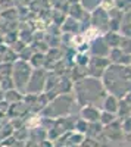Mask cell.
Here are the masks:
<instances>
[{
	"instance_id": "6da1fadb",
	"label": "cell",
	"mask_w": 131,
	"mask_h": 147,
	"mask_svg": "<svg viewBox=\"0 0 131 147\" xmlns=\"http://www.w3.org/2000/svg\"><path fill=\"white\" fill-rule=\"evenodd\" d=\"M72 94L77 100V105L84 107V106H96L100 107L102 102L108 93H106L102 80L97 78H90L86 77L84 80H80L74 82Z\"/></svg>"
},
{
	"instance_id": "7a4b0ae2",
	"label": "cell",
	"mask_w": 131,
	"mask_h": 147,
	"mask_svg": "<svg viewBox=\"0 0 131 147\" xmlns=\"http://www.w3.org/2000/svg\"><path fill=\"white\" fill-rule=\"evenodd\" d=\"M102 84L108 94L122 99L131 93V68L109 65L102 77Z\"/></svg>"
},
{
	"instance_id": "3957f363",
	"label": "cell",
	"mask_w": 131,
	"mask_h": 147,
	"mask_svg": "<svg viewBox=\"0 0 131 147\" xmlns=\"http://www.w3.org/2000/svg\"><path fill=\"white\" fill-rule=\"evenodd\" d=\"M74 106L77 105V100L72 93H68V94H61L55 97L53 100H50L47 103V106L43 109V115L46 116H62L66 115L72 110Z\"/></svg>"
},
{
	"instance_id": "277c9868",
	"label": "cell",
	"mask_w": 131,
	"mask_h": 147,
	"mask_svg": "<svg viewBox=\"0 0 131 147\" xmlns=\"http://www.w3.org/2000/svg\"><path fill=\"white\" fill-rule=\"evenodd\" d=\"M32 74V68L28 62H24V60H16V62L12 65V74H10V78L14 81V87L25 94V90H27V85H28V81H30V77Z\"/></svg>"
},
{
	"instance_id": "5b68a950",
	"label": "cell",
	"mask_w": 131,
	"mask_h": 147,
	"mask_svg": "<svg viewBox=\"0 0 131 147\" xmlns=\"http://www.w3.org/2000/svg\"><path fill=\"white\" fill-rule=\"evenodd\" d=\"M47 75H49V71L44 69V68H41V69H32V74L30 77L25 94H43L44 90H46ZM25 94H24V96H25Z\"/></svg>"
},
{
	"instance_id": "8992f818",
	"label": "cell",
	"mask_w": 131,
	"mask_h": 147,
	"mask_svg": "<svg viewBox=\"0 0 131 147\" xmlns=\"http://www.w3.org/2000/svg\"><path fill=\"white\" fill-rule=\"evenodd\" d=\"M90 25L93 30H96L99 34H105L109 31V13L108 9H105L103 6H100L99 9H96L94 12L90 13Z\"/></svg>"
},
{
	"instance_id": "52a82bcc",
	"label": "cell",
	"mask_w": 131,
	"mask_h": 147,
	"mask_svg": "<svg viewBox=\"0 0 131 147\" xmlns=\"http://www.w3.org/2000/svg\"><path fill=\"white\" fill-rule=\"evenodd\" d=\"M111 65L108 57H97V56H90L88 65H87V77L90 78H97L102 80L105 71Z\"/></svg>"
},
{
	"instance_id": "ba28073f",
	"label": "cell",
	"mask_w": 131,
	"mask_h": 147,
	"mask_svg": "<svg viewBox=\"0 0 131 147\" xmlns=\"http://www.w3.org/2000/svg\"><path fill=\"white\" fill-rule=\"evenodd\" d=\"M90 56H97V57H108L109 52H111V47L106 44L103 35H99L96 37L94 40H91L90 43Z\"/></svg>"
},
{
	"instance_id": "9c48e42d",
	"label": "cell",
	"mask_w": 131,
	"mask_h": 147,
	"mask_svg": "<svg viewBox=\"0 0 131 147\" xmlns=\"http://www.w3.org/2000/svg\"><path fill=\"white\" fill-rule=\"evenodd\" d=\"M108 59H109L111 65H121V66H130V62H131V56L124 53L120 47L111 49Z\"/></svg>"
},
{
	"instance_id": "30bf717a",
	"label": "cell",
	"mask_w": 131,
	"mask_h": 147,
	"mask_svg": "<svg viewBox=\"0 0 131 147\" xmlns=\"http://www.w3.org/2000/svg\"><path fill=\"white\" fill-rule=\"evenodd\" d=\"M61 31L62 34H68V35H77L81 34V24L72 18L66 16V19L63 21V24L61 25Z\"/></svg>"
},
{
	"instance_id": "8fae6325",
	"label": "cell",
	"mask_w": 131,
	"mask_h": 147,
	"mask_svg": "<svg viewBox=\"0 0 131 147\" xmlns=\"http://www.w3.org/2000/svg\"><path fill=\"white\" fill-rule=\"evenodd\" d=\"M100 107L96 106H84L81 107V118L86 122H97L100 119Z\"/></svg>"
},
{
	"instance_id": "7c38bea8",
	"label": "cell",
	"mask_w": 131,
	"mask_h": 147,
	"mask_svg": "<svg viewBox=\"0 0 131 147\" xmlns=\"http://www.w3.org/2000/svg\"><path fill=\"white\" fill-rule=\"evenodd\" d=\"M118 107H120V99L112 96V94L106 96L103 99V102H102V106H100V109L103 110V112H109V113H115V115L118 113Z\"/></svg>"
},
{
	"instance_id": "4fadbf2b",
	"label": "cell",
	"mask_w": 131,
	"mask_h": 147,
	"mask_svg": "<svg viewBox=\"0 0 131 147\" xmlns=\"http://www.w3.org/2000/svg\"><path fill=\"white\" fill-rule=\"evenodd\" d=\"M120 34L122 37H131V10H127L122 13Z\"/></svg>"
},
{
	"instance_id": "5bb4252c",
	"label": "cell",
	"mask_w": 131,
	"mask_h": 147,
	"mask_svg": "<svg viewBox=\"0 0 131 147\" xmlns=\"http://www.w3.org/2000/svg\"><path fill=\"white\" fill-rule=\"evenodd\" d=\"M103 38L106 41V44H108L111 49H115V47H120V43H121V38L122 35L120 32H113V31H108L103 34Z\"/></svg>"
},
{
	"instance_id": "9a60e30c",
	"label": "cell",
	"mask_w": 131,
	"mask_h": 147,
	"mask_svg": "<svg viewBox=\"0 0 131 147\" xmlns=\"http://www.w3.org/2000/svg\"><path fill=\"white\" fill-rule=\"evenodd\" d=\"M3 99L6 100V103H12V105H16L19 102L24 100V94L19 93L16 88H12L9 91H5L3 93Z\"/></svg>"
},
{
	"instance_id": "2e32d148",
	"label": "cell",
	"mask_w": 131,
	"mask_h": 147,
	"mask_svg": "<svg viewBox=\"0 0 131 147\" xmlns=\"http://www.w3.org/2000/svg\"><path fill=\"white\" fill-rule=\"evenodd\" d=\"M32 69H41L46 66V55L44 53H34L30 59V62Z\"/></svg>"
},
{
	"instance_id": "e0dca14e",
	"label": "cell",
	"mask_w": 131,
	"mask_h": 147,
	"mask_svg": "<svg viewBox=\"0 0 131 147\" xmlns=\"http://www.w3.org/2000/svg\"><path fill=\"white\" fill-rule=\"evenodd\" d=\"M80 5L84 7L86 12L91 13V12H94L96 9H99V7L103 5V0H81Z\"/></svg>"
},
{
	"instance_id": "ac0fdd59",
	"label": "cell",
	"mask_w": 131,
	"mask_h": 147,
	"mask_svg": "<svg viewBox=\"0 0 131 147\" xmlns=\"http://www.w3.org/2000/svg\"><path fill=\"white\" fill-rule=\"evenodd\" d=\"M32 55H34V50L31 49V46H27V47H24L22 52L18 55V59L24 60V62H30V59H31Z\"/></svg>"
},
{
	"instance_id": "d6986e66",
	"label": "cell",
	"mask_w": 131,
	"mask_h": 147,
	"mask_svg": "<svg viewBox=\"0 0 131 147\" xmlns=\"http://www.w3.org/2000/svg\"><path fill=\"white\" fill-rule=\"evenodd\" d=\"M120 49L131 56V37H122L121 38V43H120Z\"/></svg>"
},
{
	"instance_id": "ffe728a7",
	"label": "cell",
	"mask_w": 131,
	"mask_h": 147,
	"mask_svg": "<svg viewBox=\"0 0 131 147\" xmlns=\"http://www.w3.org/2000/svg\"><path fill=\"white\" fill-rule=\"evenodd\" d=\"M116 119V115L115 113H109V112H103L102 110V113H100V122L105 125H108V124H112V122H115Z\"/></svg>"
},
{
	"instance_id": "44dd1931",
	"label": "cell",
	"mask_w": 131,
	"mask_h": 147,
	"mask_svg": "<svg viewBox=\"0 0 131 147\" xmlns=\"http://www.w3.org/2000/svg\"><path fill=\"white\" fill-rule=\"evenodd\" d=\"M65 2H66V3L71 6V5H78V3L81 2V0H65Z\"/></svg>"
},
{
	"instance_id": "7402d4cb",
	"label": "cell",
	"mask_w": 131,
	"mask_h": 147,
	"mask_svg": "<svg viewBox=\"0 0 131 147\" xmlns=\"http://www.w3.org/2000/svg\"><path fill=\"white\" fill-rule=\"evenodd\" d=\"M130 68H131V62H130Z\"/></svg>"
}]
</instances>
